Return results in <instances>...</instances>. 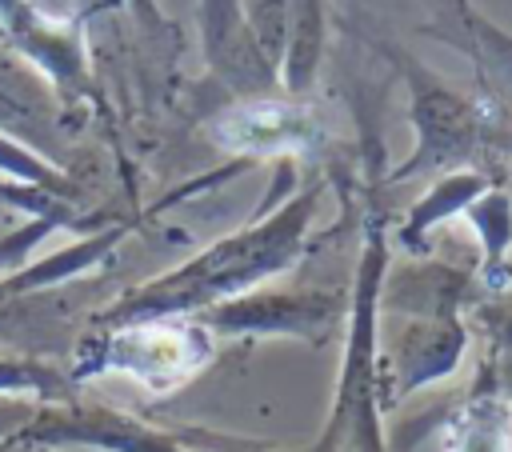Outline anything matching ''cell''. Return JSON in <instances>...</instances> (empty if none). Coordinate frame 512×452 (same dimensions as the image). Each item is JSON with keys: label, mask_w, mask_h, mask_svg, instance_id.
Segmentation results:
<instances>
[{"label": "cell", "mask_w": 512, "mask_h": 452, "mask_svg": "<svg viewBox=\"0 0 512 452\" xmlns=\"http://www.w3.org/2000/svg\"><path fill=\"white\" fill-rule=\"evenodd\" d=\"M316 196H320V188L288 196L264 220L248 224L244 232H232V236L216 240L212 248H204L188 264H180V268L156 276L152 284L136 288L132 296H124L108 312V324L112 320L128 324V320L180 316V312H192V308H212V304L232 300L236 292L252 288L256 280L288 268L296 260L300 244H304Z\"/></svg>", "instance_id": "cell-1"}, {"label": "cell", "mask_w": 512, "mask_h": 452, "mask_svg": "<svg viewBox=\"0 0 512 452\" xmlns=\"http://www.w3.org/2000/svg\"><path fill=\"white\" fill-rule=\"evenodd\" d=\"M384 56L404 72L408 96H412V124H416V152L396 168V180H408L416 172L464 164L480 140V116L468 96L436 80L424 64H416L408 52L384 48Z\"/></svg>", "instance_id": "cell-2"}, {"label": "cell", "mask_w": 512, "mask_h": 452, "mask_svg": "<svg viewBox=\"0 0 512 452\" xmlns=\"http://www.w3.org/2000/svg\"><path fill=\"white\" fill-rule=\"evenodd\" d=\"M96 356H100V368L128 372L136 384L152 392H168L184 384L212 356V340H208V328L200 324L152 316V320L108 324V336Z\"/></svg>", "instance_id": "cell-3"}, {"label": "cell", "mask_w": 512, "mask_h": 452, "mask_svg": "<svg viewBox=\"0 0 512 452\" xmlns=\"http://www.w3.org/2000/svg\"><path fill=\"white\" fill-rule=\"evenodd\" d=\"M244 12L264 56L276 64L280 84L292 96H304L316 84L328 52L332 4L328 0H244Z\"/></svg>", "instance_id": "cell-4"}, {"label": "cell", "mask_w": 512, "mask_h": 452, "mask_svg": "<svg viewBox=\"0 0 512 452\" xmlns=\"http://www.w3.org/2000/svg\"><path fill=\"white\" fill-rule=\"evenodd\" d=\"M200 44L208 72L240 100L272 96L280 84L276 64L264 56L244 0H200Z\"/></svg>", "instance_id": "cell-5"}, {"label": "cell", "mask_w": 512, "mask_h": 452, "mask_svg": "<svg viewBox=\"0 0 512 452\" xmlns=\"http://www.w3.org/2000/svg\"><path fill=\"white\" fill-rule=\"evenodd\" d=\"M0 44H12L20 56L44 68L60 92L88 88V60L80 32L52 20L32 0H0Z\"/></svg>", "instance_id": "cell-6"}, {"label": "cell", "mask_w": 512, "mask_h": 452, "mask_svg": "<svg viewBox=\"0 0 512 452\" xmlns=\"http://www.w3.org/2000/svg\"><path fill=\"white\" fill-rule=\"evenodd\" d=\"M336 296L328 292H252L208 308V324L224 332H276L320 340L336 324Z\"/></svg>", "instance_id": "cell-7"}, {"label": "cell", "mask_w": 512, "mask_h": 452, "mask_svg": "<svg viewBox=\"0 0 512 452\" xmlns=\"http://www.w3.org/2000/svg\"><path fill=\"white\" fill-rule=\"evenodd\" d=\"M436 36L456 44L460 52H468L480 68L500 72L512 84V36L500 32L496 24H488L468 0H436Z\"/></svg>", "instance_id": "cell-8"}, {"label": "cell", "mask_w": 512, "mask_h": 452, "mask_svg": "<svg viewBox=\"0 0 512 452\" xmlns=\"http://www.w3.org/2000/svg\"><path fill=\"white\" fill-rule=\"evenodd\" d=\"M448 452H508V408L500 396H476L460 420Z\"/></svg>", "instance_id": "cell-9"}, {"label": "cell", "mask_w": 512, "mask_h": 452, "mask_svg": "<svg viewBox=\"0 0 512 452\" xmlns=\"http://www.w3.org/2000/svg\"><path fill=\"white\" fill-rule=\"evenodd\" d=\"M56 384L48 368H36L32 360H0V388H44Z\"/></svg>", "instance_id": "cell-10"}, {"label": "cell", "mask_w": 512, "mask_h": 452, "mask_svg": "<svg viewBox=\"0 0 512 452\" xmlns=\"http://www.w3.org/2000/svg\"><path fill=\"white\" fill-rule=\"evenodd\" d=\"M132 4V12H136V20H140V28H144V36L148 40H176L180 44V28H172L168 20H164V12L156 8V0H128Z\"/></svg>", "instance_id": "cell-11"}, {"label": "cell", "mask_w": 512, "mask_h": 452, "mask_svg": "<svg viewBox=\"0 0 512 452\" xmlns=\"http://www.w3.org/2000/svg\"><path fill=\"white\" fill-rule=\"evenodd\" d=\"M492 340H496V356H500V368L512 372V304L496 312V324H492Z\"/></svg>", "instance_id": "cell-12"}]
</instances>
